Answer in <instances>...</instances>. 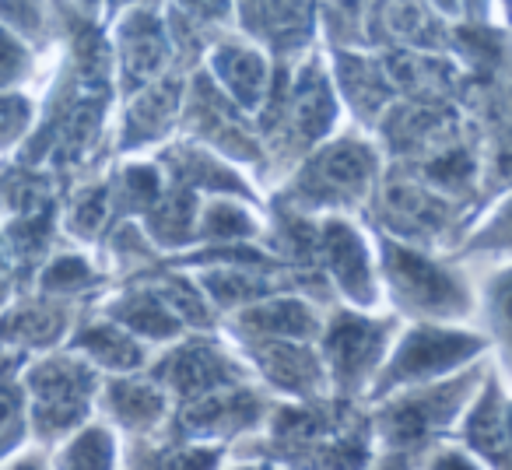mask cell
<instances>
[{"instance_id": "5", "label": "cell", "mask_w": 512, "mask_h": 470, "mask_svg": "<svg viewBox=\"0 0 512 470\" xmlns=\"http://www.w3.org/2000/svg\"><path fill=\"white\" fill-rule=\"evenodd\" d=\"M316 253L323 257V264L334 271L337 285L351 295L355 302H372V274H369V257L365 246L351 225L330 221L323 225V232H316Z\"/></svg>"}, {"instance_id": "7", "label": "cell", "mask_w": 512, "mask_h": 470, "mask_svg": "<svg viewBox=\"0 0 512 470\" xmlns=\"http://www.w3.org/2000/svg\"><path fill=\"white\" fill-rule=\"evenodd\" d=\"M176 369H169L172 386L183 393H190L193 400L207 397L214 393L218 386L235 383V369L228 358H221L214 348H190L183 355H176Z\"/></svg>"}, {"instance_id": "15", "label": "cell", "mask_w": 512, "mask_h": 470, "mask_svg": "<svg viewBox=\"0 0 512 470\" xmlns=\"http://www.w3.org/2000/svg\"><path fill=\"white\" fill-rule=\"evenodd\" d=\"M190 15H197L200 22H214V18H225L228 8H232V0H179Z\"/></svg>"}, {"instance_id": "14", "label": "cell", "mask_w": 512, "mask_h": 470, "mask_svg": "<svg viewBox=\"0 0 512 470\" xmlns=\"http://www.w3.org/2000/svg\"><path fill=\"white\" fill-rule=\"evenodd\" d=\"M477 246H512V204L491 221V228L477 239Z\"/></svg>"}, {"instance_id": "10", "label": "cell", "mask_w": 512, "mask_h": 470, "mask_svg": "<svg viewBox=\"0 0 512 470\" xmlns=\"http://www.w3.org/2000/svg\"><path fill=\"white\" fill-rule=\"evenodd\" d=\"M242 327L253 330V334H264V337H288V341H302V337L316 334V320L309 313V306L292 299H281V302H267L260 309H249L242 313Z\"/></svg>"}, {"instance_id": "16", "label": "cell", "mask_w": 512, "mask_h": 470, "mask_svg": "<svg viewBox=\"0 0 512 470\" xmlns=\"http://www.w3.org/2000/svg\"><path fill=\"white\" fill-rule=\"evenodd\" d=\"M435 470H474L467 460H460V456H446V460L435 463Z\"/></svg>"}, {"instance_id": "12", "label": "cell", "mask_w": 512, "mask_h": 470, "mask_svg": "<svg viewBox=\"0 0 512 470\" xmlns=\"http://www.w3.org/2000/svg\"><path fill=\"white\" fill-rule=\"evenodd\" d=\"M204 235H211V239H242V235H253V221L242 211H235V204H214L204 214Z\"/></svg>"}, {"instance_id": "13", "label": "cell", "mask_w": 512, "mask_h": 470, "mask_svg": "<svg viewBox=\"0 0 512 470\" xmlns=\"http://www.w3.org/2000/svg\"><path fill=\"white\" fill-rule=\"evenodd\" d=\"M491 299H495V327L502 330L512 344V274H505V278L495 281Z\"/></svg>"}, {"instance_id": "11", "label": "cell", "mask_w": 512, "mask_h": 470, "mask_svg": "<svg viewBox=\"0 0 512 470\" xmlns=\"http://www.w3.org/2000/svg\"><path fill=\"white\" fill-rule=\"evenodd\" d=\"M260 404H256L249 393H211V397H200L190 407L186 421L193 425V432H218V428H239L249 425L256 418Z\"/></svg>"}, {"instance_id": "3", "label": "cell", "mask_w": 512, "mask_h": 470, "mask_svg": "<svg viewBox=\"0 0 512 470\" xmlns=\"http://www.w3.org/2000/svg\"><path fill=\"white\" fill-rule=\"evenodd\" d=\"M386 330L390 323H372L362 316H337L334 320L327 334V358L344 390L358 386L372 372V365L383 355Z\"/></svg>"}, {"instance_id": "1", "label": "cell", "mask_w": 512, "mask_h": 470, "mask_svg": "<svg viewBox=\"0 0 512 470\" xmlns=\"http://www.w3.org/2000/svg\"><path fill=\"white\" fill-rule=\"evenodd\" d=\"M386 271L397 288V299L414 313L453 316L467 309V292L460 288V281L418 253L386 243Z\"/></svg>"}, {"instance_id": "9", "label": "cell", "mask_w": 512, "mask_h": 470, "mask_svg": "<svg viewBox=\"0 0 512 470\" xmlns=\"http://www.w3.org/2000/svg\"><path fill=\"white\" fill-rule=\"evenodd\" d=\"M256 358H260V365H264L274 383L285 386V390L306 393V397L313 393L316 379H320V362L292 341H267V348L256 351Z\"/></svg>"}, {"instance_id": "6", "label": "cell", "mask_w": 512, "mask_h": 470, "mask_svg": "<svg viewBox=\"0 0 512 470\" xmlns=\"http://www.w3.org/2000/svg\"><path fill=\"white\" fill-rule=\"evenodd\" d=\"M463 397V386H453V390H439L428 393L421 400H407V404L393 407L386 414L383 432L390 435L393 446H411V442H421L432 428H439V421L449 418V411L456 407V400Z\"/></svg>"}, {"instance_id": "17", "label": "cell", "mask_w": 512, "mask_h": 470, "mask_svg": "<svg viewBox=\"0 0 512 470\" xmlns=\"http://www.w3.org/2000/svg\"><path fill=\"white\" fill-rule=\"evenodd\" d=\"M383 470H404V467H393V463H390V467H383Z\"/></svg>"}, {"instance_id": "4", "label": "cell", "mask_w": 512, "mask_h": 470, "mask_svg": "<svg viewBox=\"0 0 512 470\" xmlns=\"http://www.w3.org/2000/svg\"><path fill=\"white\" fill-rule=\"evenodd\" d=\"M477 348H481L477 337L418 330V334H411L404 341L390 376H386V386L400 383V379H421V376H432V372H442V369H449V365L463 362L467 355H474Z\"/></svg>"}, {"instance_id": "8", "label": "cell", "mask_w": 512, "mask_h": 470, "mask_svg": "<svg viewBox=\"0 0 512 470\" xmlns=\"http://www.w3.org/2000/svg\"><path fill=\"white\" fill-rule=\"evenodd\" d=\"M214 71L218 78L228 85V92L242 102V106H260V99L267 95V71L264 60L249 50H239V46H221L214 53Z\"/></svg>"}, {"instance_id": "2", "label": "cell", "mask_w": 512, "mask_h": 470, "mask_svg": "<svg viewBox=\"0 0 512 470\" xmlns=\"http://www.w3.org/2000/svg\"><path fill=\"white\" fill-rule=\"evenodd\" d=\"M372 179V155L358 141H341L313 158L299 179V193L313 204H341L362 197Z\"/></svg>"}]
</instances>
